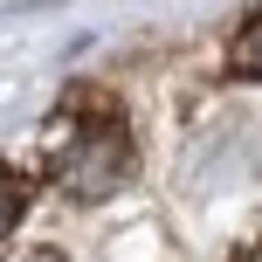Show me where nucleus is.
Here are the masks:
<instances>
[{
	"label": "nucleus",
	"instance_id": "f257e3e1",
	"mask_svg": "<svg viewBox=\"0 0 262 262\" xmlns=\"http://www.w3.org/2000/svg\"><path fill=\"white\" fill-rule=\"evenodd\" d=\"M124 172H131V138H124L118 118H83L69 131V145L55 152V180L76 200H104Z\"/></svg>",
	"mask_w": 262,
	"mask_h": 262
},
{
	"label": "nucleus",
	"instance_id": "f03ea898",
	"mask_svg": "<svg viewBox=\"0 0 262 262\" xmlns=\"http://www.w3.org/2000/svg\"><path fill=\"white\" fill-rule=\"evenodd\" d=\"M235 69L242 76H262V7L249 14V28H242V41H235Z\"/></svg>",
	"mask_w": 262,
	"mask_h": 262
},
{
	"label": "nucleus",
	"instance_id": "7ed1b4c3",
	"mask_svg": "<svg viewBox=\"0 0 262 262\" xmlns=\"http://www.w3.org/2000/svg\"><path fill=\"white\" fill-rule=\"evenodd\" d=\"M21 207H28V186H21V172H14V166H0V235H7V228L21 221Z\"/></svg>",
	"mask_w": 262,
	"mask_h": 262
},
{
	"label": "nucleus",
	"instance_id": "20e7f679",
	"mask_svg": "<svg viewBox=\"0 0 262 262\" xmlns=\"http://www.w3.org/2000/svg\"><path fill=\"white\" fill-rule=\"evenodd\" d=\"M14 262H55V255H14Z\"/></svg>",
	"mask_w": 262,
	"mask_h": 262
}]
</instances>
